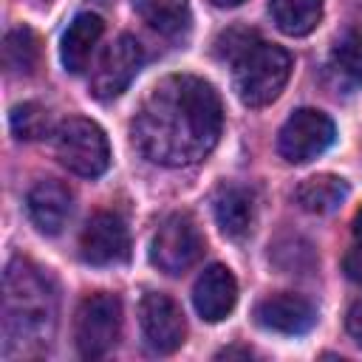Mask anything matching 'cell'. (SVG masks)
Listing matches in <instances>:
<instances>
[{
	"label": "cell",
	"instance_id": "14",
	"mask_svg": "<svg viewBox=\"0 0 362 362\" xmlns=\"http://www.w3.org/2000/svg\"><path fill=\"white\" fill-rule=\"evenodd\" d=\"M102 31H105V23H102L99 14L82 11V14H76L71 20V25L62 34V45H59V57H62L65 71L82 74L88 68V59H90Z\"/></svg>",
	"mask_w": 362,
	"mask_h": 362
},
{
	"label": "cell",
	"instance_id": "1",
	"mask_svg": "<svg viewBox=\"0 0 362 362\" xmlns=\"http://www.w3.org/2000/svg\"><path fill=\"white\" fill-rule=\"evenodd\" d=\"M223 130V107L215 88L189 74L156 82L133 119V144L161 167L204 161Z\"/></svg>",
	"mask_w": 362,
	"mask_h": 362
},
{
	"label": "cell",
	"instance_id": "19",
	"mask_svg": "<svg viewBox=\"0 0 362 362\" xmlns=\"http://www.w3.org/2000/svg\"><path fill=\"white\" fill-rule=\"evenodd\" d=\"M3 62L8 74L17 76H31L37 62H40V40L28 25H20L6 34L3 40Z\"/></svg>",
	"mask_w": 362,
	"mask_h": 362
},
{
	"label": "cell",
	"instance_id": "2",
	"mask_svg": "<svg viewBox=\"0 0 362 362\" xmlns=\"http://www.w3.org/2000/svg\"><path fill=\"white\" fill-rule=\"evenodd\" d=\"M57 325V297L42 269L14 260L3 280V334L20 345H42Z\"/></svg>",
	"mask_w": 362,
	"mask_h": 362
},
{
	"label": "cell",
	"instance_id": "24",
	"mask_svg": "<svg viewBox=\"0 0 362 362\" xmlns=\"http://www.w3.org/2000/svg\"><path fill=\"white\" fill-rule=\"evenodd\" d=\"M354 238H356V240H362V209L354 215Z\"/></svg>",
	"mask_w": 362,
	"mask_h": 362
},
{
	"label": "cell",
	"instance_id": "10",
	"mask_svg": "<svg viewBox=\"0 0 362 362\" xmlns=\"http://www.w3.org/2000/svg\"><path fill=\"white\" fill-rule=\"evenodd\" d=\"M79 255L90 266H116L130 257V235L119 215L96 212L79 235Z\"/></svg>",
	"mask_w": 362,
	"mask_h": 362
},
{
	"label": "cell",
	"instance_id": "16",
	"mask_svg": "<svg viewBox=\"0 0 362 362\" xmlns=\"http://www.w3.org/2000/svg\"><path fill=\"white\" fill-rule=\"evenodd\" d=\"M348 198V181L331 173L305 178L297 187V204L311 215H328Z\"/></svg>",
	"mask_w": 362,
	"mask_h": 362
},
{
	"label": "cell",
	"instance_id": "13",
	"mask_svg": "<svg viewBox=\"0 0 362 362\" xmlns=\"http://www.w3.org/2000/svg\"><path fill=\"white\" fill-rule=\"evenodd\" d=\"M25 209H28V218L37 226V232L59 235L62 226L68 223L71 212H74V195L62 181L45 178V181H37L28 189Z\"/></svg>",
	"mask_w": 362,
	"mask_h": 362
},
{
	"label": "cell",
	"instance_id": "23",
	"mask_svg": "<svg viewBox=\"0 0 362 362\" xmlns=\"http://www.w3.org/2000/svg\"><path fill=\"white\" fill-rule=\"evenodd\" d=\"M342 266H345V274H348L351 280H359V283H362V240H359V246H354V249L345 255Z\"/></svg>",
	"mask_w": 362,
	"mask_h": 362
},
{
	"label": "cell",
	"instance_id": "15",
	"mask_svg": "<svg viewBox=\"0 0 362 362\" xmlns=\"http://www.w3.org/2000/svg\"><path fill=\"white\" fill-rule=\"evenodd\" d=\"M212 212H215L221 232L226 238L240 240L243 235H249L255 223V198L249 189L229 184V187H221L218 195L212 198Z\"/></svg>",
	"mask_w": 362,
	"mask_h": 362
},
{
	"label": "cell",
	"instance_id": "22",
	"mask_svg": "<svg viewBox=\"0 0 362 362\" xmlns=\"http://www.w3.org/2000/svg\"><path fill=\"white\" fill-rule=\"evenodd\" d=\"M345 328H348V334L362 345V297L351 303V308H348V314H345Z\"/></svg>",
	"mask_w": 362,
	"mask_h": 362
},
{
	"label": "cell",
	"instance_id": "21",
	"mask_svg": "<svg viewBox=\"0 0 362 362\" xmlns=\"http://www.w3.org/2000/svg\"><path fill=\"white\" fill-rule=\"evenodd\" d=\"M331 62H334V68H337L342 76H348V79H354V82H362V37L354 34V31L342 34V37L334 42Z\"/></svg>",
	"mask_w": 362,
	"mask_h": 362
},
{
	"label": "cell",
	"instance_id": "17",
	"mask_svg": "<svg viewBox=\"0 0 362 362\" xmlns=\"http://www.w3.org/2000/svg\"><path fill=\"white\" fill-rule=\"evenodd\" d=\"M133 8L164 37H178L189 28V0H133Z\"/></svg>",
	"mask_w": 362,
	"mask_h": 362
},
{
	"label": "cell",
	"instance_id": "5",
	"mask_svg": "<svg viewBox=\"0 0 362 362\" xmlns=\"http://www.w3.org/2000/svg\"><path fill=\"white\" fill-rule=\"evenodd\" d=\"M122 337V300L107 291L85 297L74 317V339L85 359L107 356Z\"/></svg>",
	"mask_w": 362,
	"mask_h": 362
},
{
	"label": "cell",
	"instance_id": "3",
	"mask_svg": "<svg viewBox=\"0 0 362 362\" xmlns=\"http://www.w3.org/2000/svg\"><path fill=\"white\" fill-rule=\"evenodd\" d=\"M235 93L246 107H266L272 105L294 68L291 54L283 45L255 40L235 62Z\"/></svg>",
	"mask_w": 362,
	"mask_h": 362
},
{
	"label": "cell",
	"instance_id": "20",
	"mask_svg": "<svg viewBox=\"0 0 362 362\" xmlns=\"http://www.w3.org/2000/svg\"><path fill=\"white\" fill-rule=\"evenodd\" d=\"M8 122H11V133L25 141L42 139L48 133V110L37 102H23V105L11 107Z\"/></svg>",
	"mask_w": 362,
	"mask_h": 362
},
{
	"label": "cell",
	"instance_id": "25",
	"mask_svg": "<svg viewBox=\"0 0 362 362\" xmlns=\"http://www.w3.org/2000/svg\"><path fill=\"white\" fill-rule=\"evenodd\" d=\"M212 6H218V8H235V6H240L243 0H209Z\"/></svg>",
	"mask_w": 362,
	"mask_h": 362
},
{
	"label": "cell",
	"instance_id": "12",
	"mask_svg": "<svg viewBox=\"0 0 362 362\" xmlns=\"http://www.w3.org/2000/svg\"><path fill=\"white\" fill-rule=\"evenodd\" d=\"M235 303H238V280H235V274L221 263L206 266L198 274L195 286H192L195 311L206 322H221V320H226L232 314Z\"/></svg>",
	"mask_w": 362,
	"mask_h": 362
},
{
	"label": "cell",
	"instance_id": "8",
	"mask_svg": "<svg viewBox=\"0 0 362 362\" xmlns=\"http://www.w3.org/2000/svg\"><path fill=\"white\" fill-rule=\"evenodd\" d=\"M144 65V51L136 37L122 34L116 37L105 54L99 57V65L90 76V93L99 102H110L127 90V85L136 79V74Z\"/></svg>",
	"mask_w": 362,
	"mask_h": 362
},
{
	"label": "cell",
	"instance_id": "18",
	"mask_svg": "<svg viewBox=\"0 0 362 362\" xmlns=\"http://www.w3.org/2000/svg\"><path fill=\"white\" fill-rule=\"evenodd\" d=\"M274 25L288 37L311 34L322 20V0H272L269 3Z\"/></svg>",
	"mask_w": 362,
	"mask_h": 362
},
{
	"label": "cell",
	"instance_id": "7",
	"mask_svg": "<svg viewBox=\"0 0 362 362\" xmlns=\"http://www.w3.org/2000/svg\"><path fill=\"white\" fill-rule=\"evenodd\" d=\"M334 136H337V127L322 110L300 107L280 127L277 150L288 164H305L322 156L334 144Z\"/></svg>",
	"mask_w": 362,
	"mask_h": 362
},
{
	"label": "cell",
	"instance_id": "4",
	"mask_svg": "<svg viewBox=\"0 0 362 362\" xmlns=\"http://www.w3.org/2000/svg\"><path fill=\"white\" fill-rule=\"evenodd\" d=\"M54 150L62 167H68L74 175L96 178L110 167V144L105 130L82 116L65 119L54 133Z\"/></svg>",
	"mask_w": 362,
	"mask_h": 362
},
{
	"label": "cell",
	"instance_id": "6",
	"mask_svg": "<svg viewBox=\"0 0 362 362\" xmlns=\"http://www.w3.org/2000/svg\"><path fill=\"white\" fill-rule=\"evenodd\" d=\"M204 255V235L187 212H173L161 221L150 243V260L164 274H184Z\"/></svg>",
	"mask_w": 362,
	"mask_h": 362
},
{
	"label": "cell",
	"instance_id": "11",
	"mask_svg": "<svg viewBox=\"0 0 362 362\" xmlns=\"http://www.w3.org/2000/svg\"><path fill=\"white\" fill-rule=\"evenodd\" d=\"M255 322L266 331L274 334H286V337H300L308 334L317 322V311L314 305L291 291H280V294H269L255 305Z\"/></svg>",
	"mask_w": 362,
	"mask_h": 362
},
{
	"label": "cell",
	"instance_id": "9",
	"mask_svg": "<svg viewBox=\"0 0 362 362\" xmlns=\"http://www.w3.org/2000/svg\"><path fill=\"white\" fill-rule=\"evenodd\" d=\"M139 325L144 334V342L156 354H173L184 345L187 322L181 308L173 297L161 291H147L139 303Z\"/></svg>",
	"mask_w": 362,
	"mask_h": 362
}]
</instances>
